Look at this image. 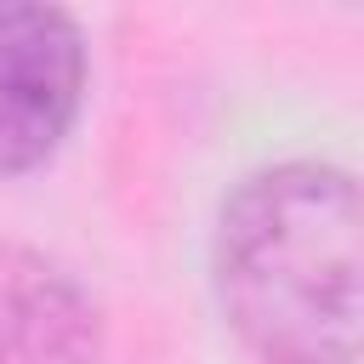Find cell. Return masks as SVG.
<instances>
[{"label":"cell","instance_id":"cell-1","mask_svg":"<svg viewBox=\"0 0 364 364\" xmlns=\"http://www.w3.org/2000/svg\"><path fill=\"white\" fill-rule=\"evenodd\" d=\"M216 301L267 364L358 358V182L324 159L250 171L216 216Z\"/></svg>","mask_w":364,"mask_h":364},{"label":"cell","instance_id":"cell-3","mask_svg":"<svg viewBox=\"0 0 364 364\" xmlns=\"http://www.w3.org/2000/svg\"><path fill=\"white\" fill-rule=\"evenodd\" d=\"M102 318L91 290L28 245H0V364H97Z\"/></svg>","mask_w":364,"mask_h":364},{"label":"cell","instance_id":"cell-2","mask_svg":"<svg viewBox=\"0 0 364 364\" xmlns=\"http://www.w3.org/2000/svg\"><path fill=\"white\" fill-rule=\"evenodd\" d=\"M85 102V34L63 6L0 0V176L40 171Z\"/></svg>","mask_w":364,"mask_h":364}]
</instances>
